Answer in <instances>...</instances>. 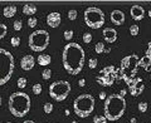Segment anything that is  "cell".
Masks as SVG:
<instances>
[{"label": "cell", "mask_w": 151, "mask_h": 123, "mask_svg": "<svg viewBox=\"0 0 151 123\" xmlns=\"http://www.w3.org/2000/svg\"><path fill=\"white\" fill-rule=\"evenodd\" d=\"M86 53L84 49L78 43H68L63 48L62 63L66 72L71 76L80 74L84 66Z\"/></svg>", "instance_id": "cell-1"}, {"label": "cell", "mask_w": 151, "mask_h": 123, "mask_svg": "<svg viewBox=\"0 0 151 123\" xmlns=\"http://www.w3.org/2000/svg\"><path fill=\"white\" fill-rule=\"evenodd\" d=\"M103 112L107 121H118L126 112V99L120 94H110L105 99Z\"/></svg>", "instance_id": "cell-2"}, {"label": "cell", "mask_w": 151, "mask_h": 123, "mask_svg": "<svg viewBox=\"0 0 151 123\" xmlns=\"http://www.w3.org/2000/svg\"><path fill=\"white\" fill-rule=\"evenodd\" d=\"M9 112L14 117L22 118L27 116L30 111V97L24 92H15L9 97Z\"/></svg>", "instance_id": "cell-3"}, {"label": "cell", "mask_w": 151, "mask_h": 123, "mask_svg": "<svg viewBox=\"0 0 151 123\" xmlns=\"http://www.w3.org/2000/svg\"><path fill=\"white\" fill-rule=\"evenodd\" d=\"M15 68V59L13 54L6 49L0 48V85H4L10 80Z\"/></svg>", "instance_id": "cell-4"}, {"label": "cell", "mask_w": 151, "mask_h": 123, "mask_svg": "<svg viewBox=\"0 0 151 123\" xmlns=\"http://www.w3.org/2000/svg\"><path fill=\"white\" fill-rule=\"evenodd\" d=\"M139 59L137 54H130L122 58L121 64H120V72H121L122 79L129 84L137 77V72H139Z\"/></svg>", "instance_id": "cell-5"}, {"label": "cell", "mask_w": 151, "mask_h": 123, "mask_svg": "<svg viewBox=\"0 0 151 123\" xmlns=\"http://www.w3.org/2000/svg\"><path fill=\"white\" fill-rule=\"evenodd\" d=\"M95 103H96V101H95L93 95L87 94V93L80 94L73 102L74 113L80 118L88 117V116L92 114V112H93Z\"/></svg>", "instance_id": "cell-6"}, {"label": "cell", "mask_w": 151, "mask_h": 123, "mask_svg": "<svg viewBox=\"0 0 151 123\" xmlns=\"http://www.w3.org/2000/svg\"><path fill=\"white\" fill-rule=\"evenodd\" d=\"M49 42H50L49 33L46 32V30H42V29L33 32L29 35V39H28L29 48L33 52H38V53L46 50L48 45H49Z\"/></svg>", "instance_id": "cell-7"}, {"label": "cell", "mask_w": 151, "mask_h": 123, "mask_svg": "<svg viewBox=\"0 0 151 123\" xmlns=\"http://www.w3.org/2000/svg\"><path fill=\"white\" fill-rule=\"evenodd\" d=\"M83 18L86 25L91 29H99L105 24V14L97 6H90L86 9Z\"/></svg>", "instance_id": "cell-8"}, {"label": "cell", "mask_w": 151, "mask_h": 123, "mask_svg": "<svg viewBox=\"0 0 151 123\" xmlns=\"http://www.w3.org/2000/svg\"><path fill=\"white\" fill-rule=\"evenodd\" d=\"M72 87L67 80H57L49 85V95L57 102H62L69 95Z\"/></svg>", "instance_id": "cell-9"}, {"label": "cell", "mask_w": 151, "mask_h": 123, "mask_svg": "<svg viewBox=\"0 0 151 123\" xmlns=\"http://www.w3.org/2000/svg\"><path fill=\"white\" fill-rule=\"evenodd\" d=\"M96 80L103 87H111L116 80V68L113 66L105 67L102 70H99V73L96 77Z\"/></svg>", "instance_id": "cell-10"}, {"label": "cell", "mask_w": 151, "mask_h": 123, "mask_svg": "<svg viewBox=\"0 0 151 123\" xmlns=\"http://www.w3.org/2000/svg\"><path fill=\"white\" fill-rule=\"evenodd\" d=\"M127 85H129L130 93H131V95H133V97H139V95L144 92V89H145L144 80H142V78H140V77H136L135 79L132 82H130Z\"/></svg>", "instance_id": "cell-11"}, {"label": "cell", "mask_w": 151, "mask_h": 123, "mask_svg": "<svg viewBox=\"0 0 151 123\" xmlns=\"http://www.w3.org/2000/svg\"><path fill=\"white\" fill-rule=\"evenodd\" d=\"M34 66H35V59H34V57L30 55V54L24 55L22 58V60H20V68L25 72L32 70L34 68Z\"/></svg>", "instance_id": "cell-12"}, {"label": "cell", "mask_w": 151, "mask_h": 123, "mask_svg": "<svg viewBox=\"0 0 151 123\" xmlns=\"http://www.w3.org/2000/svg\"><path fill=\"white\" fill-rule=\"evenodd\" d=\"M61 22H62V16L58 11H53L47 15V24L50 28H54V29L58 28L61 25Z\"/></svg>", "instance_id": "cell-13"}, {"label": "cell", "mask_w": 151, "mask_h": 123, "mask_svg": "<svg viewBox=\"0 0 151 123\" xmlns=\"http://www.w3.org/2000/svg\"><path fill=\"white\" fill-rule=\"evenodd\" d=\"M130 14H131V18L133 20L140 22L145 18V9L141 5H132L131 9H130Z\"/></svg>", "instance_id": "cell-14"}, {"label": "cell", "mask_w": 151, "mask_h": 123, "mask_svg": "<svg viewBox=\"0 0 151 123\" xmlns=\"http://www.w3.org/2000/svg\"><path fill=\"white\" fill-rule=\"evenodd\" d=\"M117 32H116L113 28H105L103 32H102V35H103L105 40L107 42L108 44H112L117 40Z\"/></svg>", "instance_id": "cell-15"}, {"label": "cell", "mask_w": 151, "mask_h": 123, "mask_svg": "<svg viewBox=\"0 0 151 123\" xmlns=\"http://www.w3.org/2000/svg\"><path fill=\"white\" fill-rule=\"evenodd\" d=\"M110 19L111 22L115 24V25H122L125 23V14L121 10H113V11L110 14Z\"/></svg>", "instance_id": "cell-16"}, {"label": "cell", "mask_w": 151, "mask_h": 123, "mask_svg": "<svg viewBox=\"0 0 151 123\" xmlns=\"http://www.w3.org/2000/svg\"><path fill=\"white\" fill-rule=\"evenodd\" d=\"M37 62L39 66L47 67V66H49L50 62H52V57H50L49 54H39L37 58Z\"/></svg>", "instance_id": "cell-17"}, {"label": "cell", "mask_w": 151, "mask_h": 123, "mask_svg": "<svg viewBox=\"0 0 151 123\" xmlns=\"http://www.w3.org/2000/svg\"><path fill=\"white\" fill-rule=\"evenodd\" d=\"M15 14H16V6L15 5H8L4 8V10H3V15L8 19L13 18Z\"/></svg>", "instance_id": "cell-18"}, {"label": "cell", "mask_w": 151, "mask_h": 123, "mask_svg": "<svg viewBox=\"0 0 151 123\" xmlns=\"http://www.w3.org/2000/svg\"><path fill=\"white\" fill-rule=\"evenodd\" d=\"M139 66L141 68H144L145 70H149L150 67H151V59L147 55H144L142 58L139 59Z\"/></svg>", "instance_id": "cell-19"}, {"label": "cell", "mask_w": 151, "mask_h": 123, "mask_svg": "<svg viewBox=\"0 0 151 123\" xmlns=\"http://www.w3.org/2000/svg\"><path fill=\"white\" fill-rule=\"evenodd\" d=\"M35 13H37V6L34 4H25L23 6V14L32 16L33 14H35Z\"/></svg>", "instance_id": "cell-20"}, {"label": "cell", "mask_w": 151, "mask_h": 123, "mask_svg": "<svg viewBox=\"0 0 151 123\" xmlns=\"http://www.w3.org/2000/svg\"><path fill=\"white\" fill-rule=\"evenodd\" d=\"M95 49H96V53L97 54H102V53H105V44L102 43V42H98L97 44H96V47H95Z\"/></svg>", "instance_id": "cell-21"}, {"label": "cell", "mask_w": 151, "mask_h": 123, "mask_svg": "<svg viewBox=\"0 0 151 123\" xmlns=\"http://www.w3.org/2000/svg\"><path fill=\"white\" fill-rule=\"evenodd\" d=\"M32 91H33V93L35 94V95H39L40 93H42V91H43V88H42V84H39V83H35L32 87Z\"/></svg>", "instance_id": "cell-22"}, {"label": "cell", "mask_w": 151, "mask_h": 123, "mask_svg": "<svg viewBox=\"0 0 151 123\" xmlns=\"http://www.w3.org/2000/svg\"><path fill=\"white\" fill-rule=\"evenodd\" d=\"M139 32H140V28L137 24H133V25L130 26V34H131L132 36H136L139 35Z\"/></svg>", "instance_id": "cell-23"}, {"label": "cell", "mask_w": 151, "mask_h": 123, "mask_svg": "<svg viewBox=\"0 0 151 123\" xmlns=\"http://www.w3.org/2000/svg\"><path fill=\"white\" fill-rule=\"evenodd\" d=\"M6 33H8V26H6L5 24L0 23V40H1L3 38H5Z\"/></svg>", "instance_id": "cell-24"}, {"label": "cell", "mask_w": 151, "mask_h": 123, "mask_svg": "<svg viewBox=\"0 0 151 123\" xmlns=\"http://www.w3.org/2000/svg\"><path fill=\"white\" fill-rule=\"evenodd\" d=\"M137 108H139V111L141 112V113H145L147 111V108H149V104H147V102H140V103L137 104Z\"/></svg>", "instance_id": "cell-25"}, {"label": "cell", "mask_w": 151, "mask_h": 123, "mask_svg": "<svg viewBox=\"0 0 151 123\" xmlns=\"http://www.w3.org/2000/svg\"><path fill=\"white\" fill-rule=\"evenodd\" d=\"M43 111L46 114H50L53 112V104L52 103H46L43 105Z\"/></svg>", "instance_id": "cell-26"}, {"label": "cell", "mask_w": 151, "mask_h": 123, "mask_svg": "<svg viewBox=\"0 0 151 123\" xmlns=\"http://www.w3.org/2000/svg\"><path fill=\"white\" fill-rule=\"evenodd\" d=\"M92 39H93V36H92L91 33H84L83 36H82V40H83L86 44H90L92 42Z\"/></svg>", "instance_id": "cell-27"}, {"label": "cell", "mask_w": 151, "mask_h": 123, "mask_svg": "<svg viewBox=\"0 0 151 123\" xmlns=\"http://www.w3.org/2000/svg\"><path fill=\"white\" fill-rule=\"evenodd\" d=\"M16 85L20 88V89H23V88H25L27 87V79L24 77H20L18 82H16Z\"/></svg>", "instance_id": "cell-28"}, {"label": "cell", "mask_w": 151, "mask_h": 123, "mask_svg": "<svg viewBox=\"0 0 151 123\" xmlns=\"http://www.w3.org/2000/svg\"><path fill=\"white\" fill-rule=\"evenodd\" d=\"M77 16H78L77 10L72 9V10H69V11H68V19H69V20H76V19H77Z\"/></svg>", "instance_id": "cell-29"}, {"label": "cell", "mask_w": 151, "mask_h": 123, "mask_svg": "<svg viewBox=\"0 0 151 123\" xmlns=\"http://www.w3.org/2000/svg\"><path fill=\"white\" fill-rule=\"evenodd\" d=\"M108 121L105 118V116H96L93 118V123H107Z\"/></svg>", "instance_id": "cell-30"}, {"label": "cell", "mask_w": 151, "mask_h": 123, "mask_svg": "<svg viewBox=\"0 0 151 123\" xmlns=\"http://www.w3.org/2000/svg\"><path fill=\"white\" fill-rule=\"evenodd\" d=\"M50 77H52V70H50V69H44L43 73H42V78H43V79L48 80V79H50Z\"/></svg>", "instance_id": "cell-31"}, {"label": "cell", "mask_w": 151, "mask_h": 123, "mask_svg": "<svg viewBox=\"0 0 151 123\" xmlns=\"http://www.w3.org/2000/svg\"><path fill=\"white\" fill-rule=\"evenodd\" d=\"M13 28H14V30H16V32L22 30V28H23V23H22V20H15V22L13 23Z\"/></svg>", "instance_id": "cell-32"}, {"label": "cell", "mask_w": 151, "mask_h": 123, "mask_svg": "<svg viewBox=\"0 0 151 123\" xmlns=\"http://www.w3.org/2000/svg\"><path fill=\"white\" fill-rule=\"evenodd\" d=\"M10 44H12L14 48L19 47L20 45V38H19V36H13V38L10 39Z\"/></svg>", "instance_id": "cell-33"}, {"label": "cell", "mask_w": 151, "mask_h": 123, "mask_svg": "<svg viewBox=\"0 0 151 123\" xmlns=\"http://www.w3.org/2000/svg\"><path fill=\"white\" fill-rule=\"evenodd\" d=\"M37 24H38L37 18H34V16H30V18L28 19V25L30 26V28H35Z\"/></svg>", "instance_id": "cell-34"}, {"label": "cell", "mask_w": 151, "mask_h": 123, "mask_svg": "<svg viewBox=\"0 0 151 123\" xmlns=\"http://www.w3.org/2000/svg\"><path fill=\"white\" fill-rule=\"evenodd\" d=\"M97 59H95V58H91L90 60H88V67L91 68V69H95L96 67H97Z\"/></svg>", "instance_id": "cell-35"}, {"label": "cell", "mask_w": 151, "mask_h": 123, "mask_svg": "<svg viewBox=\"0 0 151 123\" xmlns=\"http://www.w3.org/2000/svg\"><path fill=\"white\" fill-rule=\"evenodd\" d=\"M72 38H73V30H66L64 32V39L66 40H71Z\"/></svg>", "instance_id": "cell-36"}, {"label": "cell", "mask_w": 151, "mask_h": 123, "mask_svg": "<svg viewBox=\"0 0 151 123\" xmlns=\"http://www.w3.org/2000/svg\"><path fill=\"white\" fill-rule=\"evenodd\" d=\"M146 55L151 59V42L147 44V49H146Z\"/></svg>", "instance_id": "cell-37"}, {"label": "cell", "mask_w": 151, "mask_h": 123, "mask_svg": "<svg viewBox=\"0 0 151 123\" xmlns=\"http://www.w3.org/2000/svg\"><path fill=\"white\" fill-rule=\"evenodd\" d=\"M78 85H80V87H84V85H86V79H84V78L80 79V82H78Z\"/></svg>", "instance_id": "cell-38"}, {"label": "cell", "mask_w": 151, "mask_h": 123, "mask_svg": "<svg viewBox=\"0 0 151 123\" xmlns=\"http://www.w3.org/2000/svg\"><path fill=\"white\" fill-rule=\"evenodd\" d=\"M99 98H101V99H106V93L105 92H101V93H99Z\"/></svg>", "instance_id": "cell-39"}, {"label": "cell", "mask_w": 151, "mask_h": 123, "mask_svg": "<svg viewBox=\"0 0 151 123\" xmlns=\"http://www.w3.org/2000/svg\"><path fill=\"white\" fill-rule=\"evenodd\" d=\"M125 94H126V89H121V92H120V95L125 98Z\"/></svg>", "instance_id": "cell-40"}, {"label": "cell", "mask_w": 151, "mask_h": 123, "mask_svg": "<svg viewBox=\"0 0 151 123\" xmlns=\"http://www.w3.org/2000/svg\"><path fill=\"white\" fill-rule=\"evenodd\" d=\"M130 122H131V123H137V119L135 117H132L131 119H130Z\"/></svg>", "instance_id": "cell-41"}, {"label": "cell", "mask_w": 151, "mask_h": 123, "mask_svg": "<svg viewBox=\"0 0 151 123\" xmlns=\"http://www.w3.org/2000/svg\"><path fill=\"white\" fill-rule=\"evenodd\" d=\"M24 123H35V122L32 121V119H27V121H24Z\"/></svg>", "instance_id": "cell-42"}, {"label": "cell", "mask_w": 151, "mask_h": 123, "mask_svg": "<svg viewBox=\"0 0 151 123\" xmlns=\"http://www.w3.org/2000/svg\"><path fill=\"white\" fill-rule=\"evenodd\" d=\"M1 102H3V99H1V97H0V107H1Z\"/></svg>", "instance_id": "cell-43"}, {"label": "cell", "mask_w": 151, "mask_h": 123, "mask_svg": "<svg viewBox=\"0 0 151 123\" xmlns=\"http://www.w3.org/2000/svg\"><path fill=\"white\" fill-rule=\"evenodd\" d=\"M149 16L151 18V10H149Z\"/></svg>", "instance_id": "cell-44"}, {"label": "cell", "mask_w": 151, "mask_h": 123, "mask_svg": "<svg viewBox=\"0 0 151 123\" xmlns=\"http://www.w3.org/2000/svg\"><path fill=\"white\" fill-rule=\"evenodd\" d=\"M71 123H78V122H77V121H72Z\"/></svg>", "instance_id": "cell-45"}, {"label": "cell", "mask_w": 151, "mask_h": 123, "mask_svg": "<svg viewBox=\"0 0 151 123\" xmlns=\"http://www.w3.org/2000/svg\"><path fill=\"white\" fill-rule=\"evenodd\" d=\"M5 123H13V122H5Z\"/></svg>", "instance_id": "cell-46"}, {"label": "cell", "mask_w": 151, "mask_h": 123, "mask_svg": "<svg viewBox=\"0 0 151 123\" xmlns=\"http://www.w3.org/2000/svg\"><path fill=\"white\" fill-rule=\"evenodd\" d=\"M150 80H151V76H150Z\"/></svg>", "instance_id": "cell-47"}, {"label": "cell", "mask_w": 151, "mask_h": 123, "mask_svg": "<svg viewBox=\"0 0 151 123\" xmlns=\"http://www.w3.org/2000/svg\"><path fill=\"white\" fill-rule=\"evenodd\" d=\"M150 4H151V3H150Z\"/></svg>", "instance_id": "cell-48"}]
</instances>
